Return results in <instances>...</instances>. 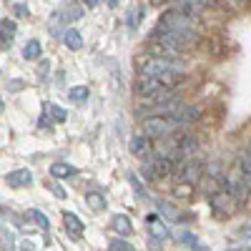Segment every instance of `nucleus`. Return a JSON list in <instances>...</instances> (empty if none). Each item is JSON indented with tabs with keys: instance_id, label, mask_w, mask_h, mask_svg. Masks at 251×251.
I'll list each match as a JSON object with an SVG mask.
<instances>
[{
	"instance_id": "nucleus-1",
	"label": "nucleus",
	"mask_w": 251,
	"mask_h": 251,
	"mask_svg": "<svg viewBox=\"0 0 251 251\" xmlns=\"http://www.w3.org/2000/svg\"><path fill=\"white\" fill-rule=\"evenodd\" d=\"M158 40H161V43L169 48L171 53H181V50L194 48L196 35H194V30H166V33H161Z\"/></svg>"
},
{
	"instance_id": "nucleus-2",
	"label": "nucleus",
	"mask_w": 251,
	"mask_h": 251,
	"mask_svg": "<svg viewBox=\"0 0 251 251\" xmlns=\"http://www.w3.org/2000/svg\"><path fill=\"white\" fill-rule=\"evenodd\" d=\"M183 68L178 63L169 60V58H158L153 55L151 60H146V66L141 68V75H153V78H161V75H171V73H181Z\"/></svg>"
},
{
	"instance_id": "nucleus-3",
	"label": "nucleus",
	"mask_w": 251,
	"mask_h": 251,
	"mask_svg": "<svg viewBox=\"0 0 251 251\" xmlns=\"http://www.w3.org/2000/svg\"><path fill=\"white\" fill-rule=\"evenodd\" d=\"M176 121L169 118V116H151L143 121V133L149 138H163L166 133H169L171 128H176Z\"/></svg>"
},
{
	"instance_id": "nucleus-4",
	"label": "nucleus",
	"mask_w": 251,
	"mask_h": 251,
	"mask_svg": "<svg viewBox=\"0 0 251 251\" xmlns=\"http://www.w3.org/2000/svg\"><path fill=\"white\" fill-rule=\"evenodd\" d=\"M161 28H166V30H194V20L188 18L186 13H163V18H161V23H158Z\"/></svg>"
},
{
	"instance_id": "nucleus-5",
	"label": "nucleus",
	"mask_w": 251,
	"mask_h": 251,
	"mask_svg": "<svg viewBox=\"0 0 251 251\" xmlns=\"http://www.w3.org/2000/svg\"><path fill=\"white\" fill-rule=\"evenodd\" d=\"M158 91H163V83H161L158 78H153V75H138V78H136L133 93H136L138 98H149V96H153V93H158Z\"/></svg>"
},
{
	"instance_id": "nucleus-6",
	"label": "nucleus",
	"mask_w": 251,
	"mask_h": 251,
	"mask_svg": "<svg viewBox=\"0 0 251 251\" xmlns=\"http://www.w3.org/2000/svg\"><path fill=\"white\" fill-rule=\"evenodd\" d=\"M156 208H158V216H163V221H171V224H178L183 219H188V214H183L178 206L163 201V199H156Z\"/></svg>"
},
{
	"instance_id": "nucleus-7",
	"label": "nucleus",
	"mask_w": 251,
	"mask_h": 251,
	"mask_svg": "<svg viewBox=\"0 0 251 251\" xmlns=\"http://www.w3.org/2000/svg\"><path fill=\"white\" fill-rule=\"evenodd\" d=\"M211 208L219 219H224L228 211H231V194L228 191H221V194H214L211 196Z\"/></svg>"
},
{
	"instance_id": "nucleus-8",
	"label": "nucleus",
	"mask_w": 251,
	"mask_h": 251,
	"mask_svg": "<svg viewBox=\"0 0 251 251\" xmlns=\"http://www.w3.org/2000/svg\"><path fill=\"white\" fill-rule=\"evenodd\" d=\"M5 183H8L10 188H25V186H30V183H33V174H30L28 169L10 171V174L5 176Z\"/></svg>"
},
{
	"instance_id": "nucleus-9",
	"label": "nucleus",
	"mask_w": 251,
	"mask_h": 251,
	"mask_svg": "<svg viewBox=\"0 0 251 251\" xmlns=\"http://www.w3.org/2000/svg\"><path fill=\"white\" fill-rule=\"evenodd\" d=\"M63 228H66V234H68L71 239H80V234H83V221H80L73 211H66V214H63Z\"/></svg>"
},
{
	"instance_id": "nucleus-10",
	"label": "nucleus",
	"mask_w": 251,
	"mask_h": 251,
	"mask_svg": "<svg viewBox=\"0 0 251 251\" xmlns=\"http://www.w3.org/2000/svg\"><path fill=\"white\" fill-rule=\"evenodd\" d=\"M128 146H131V153H133V156H138V158L151 156V141H149V136H146V133H141V136H133Z\"/></svg>"
},
{
	"instance_id": "nucleus-11",
	"label": "nucleus",
	"mask_w": 251,
	"mask_h": 251,
	"mask_svg": "<svg viewBox=\"0 0 251 251\" xmlns=\"http://www.w3.org/2000/svg\"><path fill=\"white\" fill-rule=\"evenodd\" d=\"M146 224H149V234L151 236H156V239H169L171 234H169V228H166V224L158 219V214H149L146 216Z\"/></svg>"
},
{
	"instance_id": "nucleus-12",
	"label": "nucleus",
	"mask_w": 251,
	"mask_h": 251,
	"mask_svg": "<svg viewBox=\"0 0 251 251\" xmlns=\"http://www.w3.org/2000/svg\"><path fill=\"white\" fill-rule=\"evenodd\" d=\"M199 116H201L199 108H194V106H181L171 118H174L178 126H183V123H194V121H199Z\"/></svg>"
},
{
	"instance_id": "nucleus-13",
	"label": "nucleus",
	"mask_w": 251,
	"mask_h": 251,
	"mask_svg": "<svg viewBox=\"0 0 251 251\" xmlns=\"http://www.w3.org/2000/svg\"><path fill=\"white\" fill-rule=\"evenodd\" d=\"M13 38H15V23H13V20L0 18V46L8 48L13 43Z\"/></svg>"
},
{
	"instance_id": "nucleus-14",
	"label": "nucleus",
	"mask_w": 251,
	"mask_h": 251,
	"mask_svg": "<svg viewBox=\"0 0 251 251\" xmlns=\"http://www.w3.org/2000/svg\"><path fill=\"white\" fill-rule=\"evenodd\" d=\"M111 226H113V231L121 234V236H131V234H133V224H131V219H128V216H123V214H116L113 221H111Z\"/></svg>"
},
{
	"instance_id": "nucleus-15",
	"label": "nucleus",
	"mask_w": 251,
	"mask_h": 251,
	"mask_svg": "<svg viewBox=\"0 0 251 251\" xmlns=\"http://www.w3.org/2000/svg\"><path fill=\"white\" fill-rule=\"evenodd\" d=\"M75 174H78V169H75V166H71V163L58 161V163L50 166V176L53 178H73Z\"/></svg>"
},
{
	"instance_id": "nucleus-16",
	"label": "nucleus",
	"mask_w": 251,
	"mask_h": 251,
	"mask_svg": "<svg viewBox=\"0 0 251 251\" xmlns=\"http://www.w3.org/2000/svg\"><path fill=\"white\" fill-rule=\"evenodd\" d=\"M63 43H66L71 50H80L83 48V35L75 28H66L63 30Z\"/></svg>"
},
{
	"instance_id": "nucleus-17",
	"label": "nucleus",
	"mask_w": 251,
	"mask_h": 251,
	"mask_svg": "<svg viewBox=\"0 0 251 251\" xmlns=\"http://www.w3.org/2000/svg\"><path fill=\"white\" fill-rule=\"evenodd\" d=\"M43 113H46L50 121H55V123H66V118H68V113L63 111L60 106H55V103H50V100L43 103Z\"/></svg>"
},
{
	"instance_id": "nucleus-18",
	"label": "nucleus",
	"mask_w": 251,
	"mask_h": 251,
	"mask_svg": "<svg viewBox=\"0 0 251 251\" xmlns=\"http://www.w3.org/2000/svg\"><path fill=\"white\" fill-rule=\"evenodd\" d=\"M38 228H43V231H48V228H50V221H48V216L43 214V211H40V208H30V211L25 214Z\"/></svg>"
},
{
	"instance_id": "nucleus-19",
	"label": "nucleus",
	"mask_w": 251,
	"mask_h": 251,
	"mask_svg": "<svg viewBox=\"0 0 251 251\" xmlns=\"http://www.w3.org/2000/svg\"><path fill=\"white\" fill-rule=\"evenodd\" d=\"M60 18H63V23H73V20H80L83 18V8L80 5H66L60 10Z\"/></svg>"
},
{
	"instance_id": "nucleus-20",
	"label": "nucleus",
	"mask_w": 251,
	"mask_h": 251,
	"mask_svg": "<svg viewBox=\"0 0 251 251\" xmlns=\"http://www.w3.org/2000/svg\"><path fill=\"white\" fill-rule=\"evenodd\" d=\"M86 203L93 208V211H103V208H106V196H103L100 191H88L86 194Z\"/></svg>"
},
{
	"instance_id": "nucleus-21",
	"label": "nucleus",
	"mask_w": 251,
	"mask_h": 251,
	"mask_svg": "<svg viewBox=\"0 0 251 251\" xmlns=\"http://www.w3.org/2000/svg\"><path fill=\"white\" fill-rule=\"evenodd\" d=\"M178 244H183V246H188V249H199V251H206V249H208V246L199 244L191 231H181V234H178Z\"/></svg>"
},
{
	"instance_id": "nucleus-22",
	"label": "nucleus",
	"mask_w": 251,
	"mask_h": 251,
	"mask_svg": "<svg viewBox=\"0 0 251 251\" xmlns=\"http://www.w3.org/2000/svg\"><path fill=\"white\" fill-rule=\"evenodd\" d=\"M23 58L25 60H38L40 58V43L38 40H28V43L23 46Z\"/></svg>"
},
{
	"instance_id": "nucleus-23",
	"label": "nucleus",
	"mask_w": 251,
	"mask_h": 251,
	"mask_svg": "<svg viewBox=\"0 0 251 251\" xmlns=\"http://www.w3.org/2000/svg\"><path fill=\"white\" fill-rule=\"evenodd\" d=\"M68 96H71V100H73V103H78V106H80V103H86V100H88L91 91H88L86 86H75V88H71V91H68Z\"/></svg>"
},
{
	"instance_id": "nucleus-24",
	"label": "nucleus",
	"mask_w": 251,
	"mask_h": 251,
	"mask_svg": "<svg viewBox=\"0 0 251 251\" xmlns=\"http://www.w3.org/2000/svg\"><path fill=\"white\" fill-rule=\"evenodd\" d=\"M0 246H3V251H13L15 249V239H13V231L5 226H0Z\"/></svg>"
},
{
	"instance_id": "nucleus-25",
	"label": "nucleus",
	"mask_w": 251,
	"mask_h": 251,
	"mask_svg": "<svg viewBox=\"0 0 251 251\" xmlns=\"http://www.w3.org/2000/svg\"><path fill=\"white\" fill-rule=\"evenodd\" d=\"M199 174H201V166L199 163H186L183 171H181V178H186L188 183H194L199 178Z\"/></svg>"
},
{
	"instance_id": "nucleus-26",
	"label": "nucleus",
	"mask_w": 251,
	"mask_h": 251,
	"mask_svg": "<svg viewBox=\"0 0 251 251\" xmlns=\"http://www.w3.org/2000/svg\"><path fill=\"white\" fill-rule=\"evenodd\" d=\"M128 183L133 186V191H136V196H138V199H149V194H146V188H143V183L138 181V176H136V174H128Z\"/></svg>"
},
{
	"instance_id": "nucleus-27",
	"label": "nucleus",
	"mask_w": 251,
	"mask_h": 251,
	"mask_svg": "<svg viewBox=\"0 0 251 251\" xmlns=\"http://www.w3.org/2000/svg\"><path fill=\"white\" fill-rule=\"evenodd\" d=\"M108 251H136V249L128 241H123V239H113L111 246H108Z\"/></svg>"
},
{
	"instance_id": "nucleus-28",
	"label": "nucleus",
	"mask_w": 251,
	"mask_h": 251,
	"mask_svg": "<svg viewBox=\"0 0 251 251\" xmlns=\"http://www.w3.org/2000/svg\"><path fill=\"white\" fill-rule=\"evenodd\" d=\"M194 151H196V141H194L191 136H186V138L181 141V153L188 156V153H194Z\"/></svg>"
},
{
	"instance_id": "nucleus-29",
	"label": "nucleus",
	"mask_w": 251,
	"mask_h": 251,
	"mask_svg": "<svg viewBox=\"0 0 251 251\" xmlns=\"http://www.w3.org/2000/svg\"><path fill=\"white\" fill-rule=\"evenodd\" d=\"M46 188L55 194V199H66V191H63V188H60L55 181H46Z\"/></svg>"
},
{
	"instance_id": "nucleus-30",
	"label": "nucleus",
	"mask_w": 251,
	"mask_h": 251,
	"mask_svg": "<svg viewBox=\"0 0 251 251\" xmlns=\"http://www.w3.org/2000/svg\"><path fill=\"white\" fill-rule=\"evenodd\" d=\"M48 73H50V60H40V66H38L40 80H48Z\"/></svg>"
},
{
	"instance_id": "nucleus-31",
	"label": "nucleus",
	"mask_w": 251,
	"mask_h": 251,
	"mask_svg": "<svg viewBox=\"0 0 251 251\" xmlns=\"http://www.w3.org/2000/svg\"><path fill=\"white\" fill-rule=\"evenodd\" d=\"M13 13H15L18 18H28V15H30V8H28L25 3H18V5H13Z\"/></svg>"
},
{
	"instance_id": "nucleus-32",
	"label": "nucleus",
	"mask_w": 251,
	"mask_h": 251,
	"mask_svg": "<svg viewBox=\"0 0 251 251\" xmlns=\"http://www.w3.org/2000/svg\"><path fill=\"white\" fill-rule=\"evenodd\" d=\"M176 196H181V199H188V196H191V183H181V186H176V191H174Z\"/></svg>"
},
{
	"instance_id": "nucleus-33",
	"label": "nucleus",
	"mask_w": 251,
	"mask_h": 251,
	"mask_svg": "<svg viewBox=\"0 0 251 251\" xmlns=\"http://www.w3.org/2000/svg\"><path fill=\"white\" fill-rule=\"evenodd\" d=\"M38 126H40V128H48V131H50V128H53V121H50V118L43 113V118L38 121Z\"/></svg>"
},
{
	"instance_id": "nucleus-34",
	"label": "nucleus",
	"mask_w": 251,
	"mask_h": 251,
	"mask_svg": "<svg viewBox=\"0 0 251 251\" xmlns=\"http://www.w3.org/2000/svg\"><path fill=\"white\" fill-rule=\"evenodd\" d=\"M126 23H128L131 28H136V23H138V15H136V10H131V13H128V18H126Z\"/></svg>"
},
{
	"instance_id": "nucleus-35",
	"label": "nucleus",
	"mask_w": 251,
	"mask_h": 251,
	"mask_svg": "<svg viewBox=\"0 0 251 251\" xmlns=\"http://www.w3.org/2000/svg\"><path fill=\"white\" fill-rule=\"evenodd\" d=\"M158 241H161V239L151 236V239H149V249H151V251H161V244H158Z\"/></svg>"
},
{
	"instance_id": "nucleus-36",
	"label": "nucleus",
	"mask_w": 251,
	"mask_h": 251,
	"mask_svg": "<svg viewBox=\"0 0 251 251\" xmlns=\"http://www.w3.org/2000/svg\"><path fill=\"white\" fill-rule=\"evenodd\" d=\"M20 88H23V83H20V80H10L8 83V91H20Z\"/></svg>"
},
{
	"instance_id": "nucleus-37",
	"label": "nucleus",
	"mask_w": 251,
	"mask_h": 251,
	"mask_svg": "<svg viewBox=\"0 0 251 251\" xmlns=\"http://www.w3.org/2000/svg\"><path fill=\"white\" fill-rule=\"evenodd\" d=\"M239 236H241V239H251V226L241 228V231H239Z\"/></svg>"
},
{
	"instance_id": "nucleus-38",
	"label": "nucleus",
	"mask_w": 251,
	"mask_h": 251,
	"mask_svg": "<svg viewBox=\"0 0 251 251\" xmlns=\"http://www.w3.org/2000/svg\"><path fill=\"white\" fill-rule=\"evenodd\" d=\"M83 3H86V8H96V5H98V0H83Z\"/></svg>"
},
{
	"instance_id": "nucleus-39",
	"label": "nucleus",
	"mask_w": 251,
	"mask_h": 251,
	"mask_svg": "<svg viewBox=\"0 0 251 251\" xmlns=\"http://www.w3.org/2000/svg\"><path fill=\"white\" fill-rule=\"evenodd\" d=\"M20 246H23V251H33V244H30V241H23Z\"/></svg>"
},
{
	"instance_id": "nucleus-40",
	"label": "nucleus",
	"mask_w": 251,
	"mask_h": 251,
	"mask_svg": "<svg viewBox=\"0 0 251 251\" xmlns=\"http://www.w3.org/2000/svg\"><path fill=\"white\" fill-rule=\"evenodd\" d=\"M106 5H108V8H116V5H118V0H106Z\"/></svg>"
},
{
	"instance_id": "nucleus-41",
	"label": "nucleus",
	"mask_w": 251,
	"mask_h": 251,
	"mask_svg": "<svg viewBox=\"0 0 251 251\" xmlns=\"http://www.w3.org/2000/svg\"><path fill=\"white\" fill-rule=\"evenodd\" d=\"M3 108H5V106H3V98H0V113H3Z\"/></svg>"
},
{
	"instance_id": "nucleus-42",
	"label": "nucleus",
	"mask_w": 251,
	"mask_h": 251,
	"mask_svg": "<svg viewBox=\"0 0 251 251\" xmlns=\"http://www.w3.org/2000/svg\"><path fill=\"white\" fill-rule=\"evenodd\" d=\"M246 251H251V249H246Z\"/></svg>"
}]
</instances>
